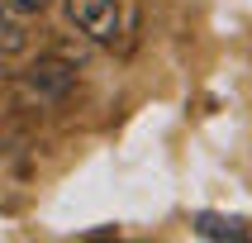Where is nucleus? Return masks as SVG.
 <instances>
[{"instance_id":"nucleus-2","label":"nucleus","mask_w":252,"mask_h":243,"mask_svg":"<svg viewBox=\"0 0 252 243\" xmlns=\"http://www.w3.org/2000/svg\"><path fill=\"white\" fill-rule=\"evenodd\" d=\"M62 10L91 43H114L124 29V10L119 0H62Z\"/></svg>"},{"instance_id":"nucleus-1","label":"nucleus","mask_w":252,"mask_h":243,"mask_svg":"<svg viewBox=\"0 0 252 243\" xmlns=\"http://www.w3.org/2000/svg\"><path fill=\"white\" fill-rule=\"evenodd\" d=\"M71 86H76V62H67V57H38L19 71V100L38 105V110L62 105L71 96Z\"/></svg>"},{"instance_id":"nucleus-6","label":"nucleus","mask_w":252,"mask_h":243,"mask_svg":"<svg viewBox=\"0 0 252 243\" xmlns=\"http://www.w3.org/2000/svg\"><path fill=\"white\" fill-rule=\"evenodd\" d=\"M0 86H5V57H0Z\"/></svg>"},{"instance_id":"nucleus-3","label":"nucleus","mask_w":252,"mask_h":243,"mask_svg":"<svg viewBox=\"0 0 252 243\" xmlns=\"http://www.w3.org/2000/svg\"><path fill=\"white\" fill-rule=\"evenodd\" d=\"M200 234V239H214V243H248L252 239V229L248 219H233V214H195V224H190Z\"/></svg>"},{"instance_id":"nucleus-4","label":"nucleus","mask_w":252,"mask_h":243,"mask_svg":"<svg viewBox=\"0 0 252 243\" xmlns=\"http://www.w3.org/2000/svg\"><path fill=\"white\" fill-rule=\"evenodd\" d=\"M29 48V29H24V14H14L0 5V57H14Z\"/></svg>"},{"instance_id":"nucleus-5","label":"nucleus","mask_w":252,"mask_h":243,"mask_svg":"<svg viewBox=\"0 0 252 243\" xmlns=\"http://www.w3.org/2000/svg\"><path fill=\"white\" fill-rule=\"evenodd\" d=\"M5 10H14V14H24V19H33V14H43L53 0H0Z\"/></svg>"}]
</instances>
